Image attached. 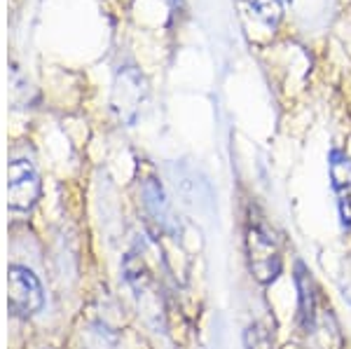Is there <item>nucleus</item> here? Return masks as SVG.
I'll list each match as a JSON object with an SVG mask.
<instances>
[{
	"label": "nucleus",
	"instance_id": "obj_1",
	"mask_svg": "<svg viewBox=\"0 0 351 349\" xmlns=\"http://www.w3.org/2000/svg\"><path fill=\"white\" fill-rule=\"evenodd\" d=\"M243 244H246V263L253 279L263 286L274 284L284 269V253H281L279 239L267 228V223L251 218L246 225Z\"/></svg>",
	"mask_w": 351,
	"mask_h": 349
},
{
	"label": "nucleus",
	"instance_id": "obj_2",
	"mask_svg": "<svg viewBox=\"0 0 351 349\" xmlns=\"http://www.w3.org/2000/svg\"><path fill=\"white\" fill-rule=\"evenodd\" d=\"M10 307L19 317H33L45 307L43 284L28 267H10Z\"/></svg>",
	"mask_w": 351,
	"mask_h": 349
},
{
	"label": "nucleus",
	"instance_id": "obj_3",
	"mask_svg": "<svg viewBox=\"0 0 351 349\" xmlns=\"http://www.w3.org/2000/svg\"><path fill=\"white\" fill-rule=\"evenodd\" d=\"M145 101V80L138 71L127 66L117 73L115 87H112V108L120 115L122 122L132 125L138 117L141 104Z\"/></svg>",
	"mask_w": 351,
	"mask_h": 349
},
{
	"label": "nucleus",
	"instance_id": "obj_4",
	"mask_svg": "<svg viewBox=\"0 0 351 349\" xmlns=\"http://www.w3.org/2000/svg\"><path fill=\"white\" fill-rule=\"evenodd\" d=\"M10 209L12 211H31L40 197V178L36 167L24 157L10 162Z\"/></svg>",
	"mask_w": 351,
	"mask_h": 349
},
{
	"label": "nucleus",
	"instance_id": "obj_5",
	"mask_svg": "<svg viewBox=\"0 0 351 349\" xmlns=\"http://www.w3.org/2000/svg\"><path fill=\"white\" fill-rule=\"evenodd\" d=\"M330 181L337 197V213L344 230H351V157L342 150L330 153Z\"/></svg>",
	"mask_w": 351,
	"mask_h": 349
},
{
	"label": "nucleus",
	"instance_id": "obj_6",
	"mask_svg": "<svg viewBox=\"0 0 351 349\" xmlns=\"http://www.w3.org/2000/svg\"><path fill=\"white\" fill-rule=\"evenodd\" d=\"M295 286H298V322L302 326L304 333H307L316 312H319L321 302L326 298L321 296V289L316 284V279L311 277V272L300 261L295 263Z\"/></svg>",
	"mask_w": 351,
	"mask_h": 349
},
{
	"label": "nucleus",
	"instance_id": "obj_7",
	"mask_svg": "<svg viewBox=\"0 0 351 349\" xmlns=\"http://www.w3.org/2000/svg\"><path fill=\"white\" fill-rule=\"evenodd\" d=\"M143 202L145 209L152 213L155 221H167V197H164L162 185L155 181V178H148L143 185Z\"/></svg>",
	"mask_w": 351,
	"mask_h": 349
},
{
	"label": "nucleus",
	"instance_id": "obj_8",
	"mask_svg": "<svg viewBox=\"0 0 351 349\" xmlns=\"http://www.w3.org/2000/svg\"><path fill=\"white\" fill-rule=\"evenodd\" d=\"M253 14L267 26H276L281 16V0H243Z\"/></svg>",
	"mask_w": 351,
	"mask_h": 349
},
{
	"label": "nucleus",
	"instance_id": "obj_9",
	"mask_svg": "<svg viewBox=\"0 0 351 349\" xmlns=\"http://www.w3.org/2000/svg\"><path fill=\"white\" fill-rule=\"evenodd\" d=\"M243 345L246 349H274V337L269 335L267 326L253 324L248 326L246 335H243Z\"/></svg>",
	"mask_w": 351,
	"mask_h": 349
},
{
	"label": "nucleus",
	"instance_id": "obj_10",
	"mask_svg": "<svg viewBox=\"0 0 351 349\" xmlns=\"http://www.w3.org/2000/svg\"><path fill=\"white\" fill-rule=\"evenodd\" d=\"M339 289H342V296L351 302V253L344 258L342 277H339Z\"/></svg>",
	"mask_w": 351,
	"mask_h": 349
},
{
	"label": "nucleus",
	"instance_id": "obj_11",
	"mask_svg": "<svg viewBox=\"0 0 351 349\" xmlns=\"http://www.w3.org/2000/svg\"><path fill=\"white\" fill-rule=\"evenodd\" d=\"M281 349H300L298 345H286V347H281Z\"/></svg>",
	"mask_w": 351,
	"mask_h": 349
},
{
	"label": "nucleus",
	"instance_id": "obj_12",
	"mask_svg": "<svg viewBox=\"0 0 351 349\" xmlns=\"http://www.w3.org/2000/svg\"><path fill=\"white\" fill-rule=\"evenodd\" d=\"M173 5H180V0H173Z\"/></svg>",
	"mask_w": 351,
	"mask_h": 349
}]
</instances>
